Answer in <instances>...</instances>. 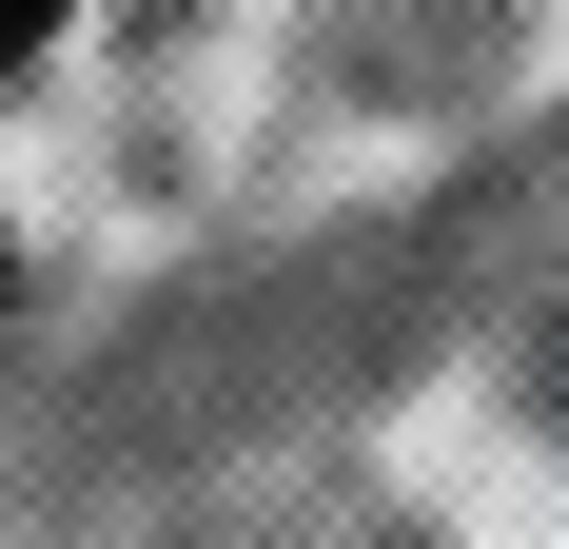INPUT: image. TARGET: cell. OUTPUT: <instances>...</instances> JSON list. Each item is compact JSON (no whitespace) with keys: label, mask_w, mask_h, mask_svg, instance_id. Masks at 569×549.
I'll use <instances>...</instances> for the list:
<instances>
[{"label":"cell","mask_w":569,"mask_h":549,"mask_svg":"<svg viewBox=\"0 0 569 549\" xmlns=\"http://www.w3.org/2000/svg\"><path fill=\"white\" fill-rule=\"evenodd\" d=\"M0 295H20V274H0Z\"/></svg>","instance_id":"2"},{"label":"cell","mask_w":569,"mask_h":549,"mask_svg":"<svg viewBox=\"0 0 569 549\" xmlns=\"http://www.w3.org/2000/svg\"><path fill=\"white\" fill-rule=\"evenodd\" d=\"M40 40H59V0H0V59H40Z\"/></svg>","instance_id":"1"}]
</instances>
